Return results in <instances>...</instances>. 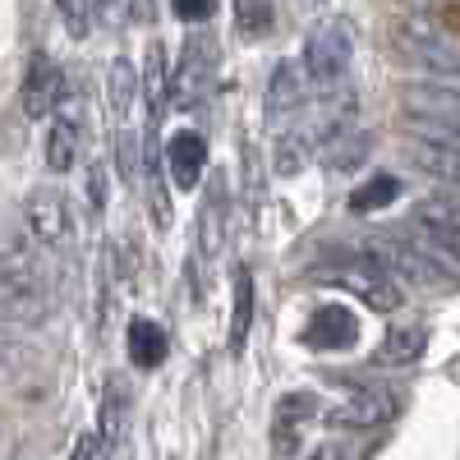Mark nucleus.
<instances>
[{"label": "nucleus", "mask_w": 460, "mask_h": 460, "mask_svg": "<svg viewBox=\"0 0 460 460\" xmlns=\"http://www.w3.org/2000/svg\"><path fill=\"white\" fill-rule=\"evenodd\" d=\"M318 281H332L336 290H350L373 314H396L405 299L396 272L382 258H373L368 249L364 253H332L327 262H318Z\"/></svg>", "instance_id": "nucleus-1"}, {"label": "nucleus", "mask_w": 460, "mask_h": 460, "mask_svg": "<svg viewBox=\"0 0 460 460\" xmlns=\"http://www.w3.org/2000/svg\"><path fill=\"white\" fill-rule=\"evenodd\" d=\"M350 60H355V23L341 19V14H327L309 28L304 37V74H309V84L318 88H341L345 74H350Z\"/></svg>", "instance_id": "nucleus-2"}, {"label": "nucleus", "mask_w": 460, "mask_h": 460, "mask_svg": "<svg viewBox=\"0 0 460 460\" xmlns=\"http://www.w3.org/2000/svg\"><path fill=\"white\" fill-rule=\"evenodd\" d=\"M304 84H309V74L295 56H281L267 74V88H262V111H267V129L290 134L295 129V115L304 111Z\"/></svg>", "instance_id": "nucleus-3"}, {"label": "nucleus", "mask_w": 460, "mask_h": 460, "mask_svg": "<svg viewBox=\"0 0 460 460\" xmlns=\"http://www.w3.org/2000/svg\"><path fill=\"white\" fill-rule=\"evenodd\" d=\"M19 106H23L28 120H47V125L60 115V106H65V74H60V65L47 51H32L28 74L19 84Z\"/></svg>", "instance_id": "nucleus-4"}, {"label": "nucleus", "mask_w": 460, "mask_h": 460, "mask_svg": "<svg viewBox=\"0 0 460 460\" xmlns=\"http://www.w3.org/2000/svg\"><path fill=\"white\" fill-rule=\"evenodd\" d=\"M401 240L424 258L433 272L460 281V226H447V221H429V217H414L405 230H401Z\"/></svg>", "instance_id": "nucleus-5"}, {"label": "nucleus", "mask_w": 460, "mask_h": 460, "mask_svg": "<svg viewBox=\"0 0 460 460\" xmlns=\"http://www.w3.org/2000/svg\"><path fill=\"white\" fill-rule=\"evenodd\" d=\"M396 414H401V396H396L392 387H359V392H350L345 401H336L332 410H323L327 424H336V429H359V433L392 424Z\"/></svg>", "instance_id": "nucleus-6"}, {"label": "nucleus", "mask_w": 460, "mask_h": 460, "mask_svg": "<svg viewBox=\"0 0 460 460\" xmlns=\"http://www.w3.org/2000/svg\"><path fill=\"white\" fill-rule=\"evenodd\" d=\"M212 88V42L203 32L194 37H184V47H180V65L171 74V102L184 106V111H194Z\"/></svg>", "instance_id": "nucleus-7"}, {"label": "nucleus", "mask_w": 460, "mask_h": 460, "mask_svg": "<svg viewBox=\"0 0 460 460\" xmlns=\"http://www.w3.org/2000/svg\"><path fill=\"white\" fill-rule=\"evenodd\" d=\"M23 230L37 240V244H65L69 240V199L60 194V189H32V194L23 199Z\"/></svg>", "instance_id": "nucleus-8"}, {"label": "nucleus", "mask_w": 460, "mask_h": 460, "mask_svg": "<svg viewBox=\"0 0 460 460\" xmlns=\"http://www.w3.org/2000/svg\"><path fill=\"white\" fill-rule=\"evenodd\" d=\"M162 157H166V171H171L175 189H199L203 175H208V138L194 125H180V129L166 134Z\"/></svg>", "instance_id": "nucleus-9"}, {"label": "nucleus", "mask_w": 460, "mask_h": 460, "mask_svg": "<svg viewBox=\"0 0 460 460\" xmlns=\"http://www.w3.org/2000/svg\"><path fill=\"white\" fill-rule=\"evenodd\" d=\"M79 138H84V120H79V106H60V115L47 125V138H42V162L47 171H74L79 162Z\"/></svg>", "instance_id": "nucleus-10"}, {"label": "nucleus", "mask_w": 460, "mask_h": 460, "mask_svg": "<svg viewBox=\"0 0 460 460\" xmlns=\"http://www.w3.org/2000/svg\"><path fill=\"white\" fill-rule=\"evenodd\" d=\"M37 290V240L23 226H10L5 235V295L23 299Z\"/></svg>", "instance_id": "nucleus-11"}, {"label": "nucleus", "mask_w": 460, "mask_h": 460, "mask_svg": "<svg viewBox=\"0 0 460 460\" xmlns=\"http://www.w3.org/2000/svg\"><path fill=\"white\" fill-rule=\"evenodd\" d=\"M359 336V318L345 309V304H323V309L309 314L304 323V345H314V350H341V345H350Z\"/></svg>", "instance_id": "nucleus-12"}, {"label": "nucleus", "mask_w": 460, "mask_h": 460, "mask_svg": "<svg viewBox=\"0 0 460 460\" xmlns=\"http://www.w3.org/2000/svg\"><path fill=\"white\" fill-rule=\"evenodd\" d=\"M226 244V180H208V194L199 208V258L212 262Z\"/></svg>", "instance_id": "nucleus-13"}, {"label": "nucleus", "mask_w": 460, "mask_h": 460, "mask_svg": "<svg viewBox=\"0 0 460 460\" xmlns=\"http://www.w3.org/2000/svg\"><path fill=\"white\" fill-rule=\"evenodd\" d=\"M138 74H143L147 129H157V120L166 115V102H171V74H166V51H162V42H147V56H143Z\"/></svg>", "instance_id": "nucleus-14"}, {"label": "nucleus", "mask_w": 460, "mask_h": 460, "mask_svg": "<svg viewBox=\"0 0 460 460\" xmlns=\"http://www.w3.org/2000/svg\"><path fill=\"white\" fill-rule=\"evenodd\" d=\"M125 429H129V387L120 377H111L102 387V414H97V438L106 451H115L125 442Z\"/></svg>", "instance_id": "nucleus-15"}, {"label": "nucleus", "mask_w": 460, "mask_h": 460, "mask_svg": "<svg viewBox=\"0 0 460 460\" xmlns=\"http://www.w3.org/2000/svg\"><path fill=\"white\" fill-rule=\"evenodd\" d=\"M125 350H129V364H134V368H162L166 355H171V341H166L162 323L134 318L129 332H125Z\"/></svg>", "instance_id": "nucleus-16"}, {"label": "nucleus", "mask_w": 460, "mask_h": 460, "mask_svg": "<svg viewBox=\"0 0 460 460\" xmlns=\"http://www.w3.org/2000/svg\"><path fill=\"white\" fill-rule=\"evenodd\" d=\"M138 93H143V74L134 69L129 56H115V60L106 65V111L115 115V120H129Z\"/></svg>", "instance_id": "nucleus-17"}, {"label": "nucleus", "mask_w": 460, "mask_h": 460, "mask_svg": "<svg viewBox=\"0 0 460 460\" xmlns=\"http://www.w3.org/2000/svg\"><path fill=\"white\" fill-rule=\"evenodd\" d=\"M368 152H373V134L368 129H341L327 147H323V162H327V171H336V175H350V171H359L364 162H368Z\"/></svg>", "instance_id": "nucleus-18"}, {"label": "nucleus", "mask_w": 460, "mask_h": 460, "mask_svg": "<svg viewBox=\"0 0 460 460\" xmlns=\"http://www.w3.org/2000/svg\"><path fill=\"white\" fill-rule=\"evenodd\" d=\"M253 304H258V290H253V272L249 267H235V304H230V350H244V341L253 332Z\"/></svg>", "instance_id": "nucleus-19"}, {"label": "nucleus", "mask_w": 460, "mask_h": 460, "mask_svg": "<svg viewBox=\"0 0 460 460\" xmlns=\"http://www.w3.org/2000/svg\"><path fill=\"white\" fill-rule=\"evenodd\" d=\"M309 147H314V134H309V129H290V134H281V138H277V152H272L277 175H281V180L299 175L304 166H309Z\"/></svg>", "instance_id": "nucleus-20"}, {"label": "nucleus", "mask_w": 460, "mask_h": 460, "mask_svg": "<svg viewBox=\"0 0 460 460\" xmlns=\"http://www.w3.org/2000/svg\"><path fill=\"white\" fill-rule=\"evenodd\" d=\"M424 345H429L424 327H392L387 341H382V350H377V359L382 364H414L419 355H424Z\"/></svg>", "instance_id": "nucleus-21"}, {"label": "nucleus", "mask_w": 460, "mask_h": 460, "mask_svg": "<svg viewBox=\"0 0 460 460\" xmlns=\"http://www.w3.org/2000/svg\"><path fill=\"white\" fill-rule=\"evenodd\" d=\"M396 199H401V180L396 175H373L368 184H359L350 194V212H377V208H387Z\"/></svg>", "instance_id": "nucleus-22"}, {"label": "nucleus", "mask_w": 460, "mask_h": 460, "mask_svg": "<svg viewBox=\"0 0 460 460\" xmlns=\"http://www.w3.org/2000/svg\"><path fill=\"white\" fill-rule=\"evenodd\" d=\"M102 451H106V447H102V438H97V433H84L79 442H74L69 460H102Z\"/></svg>", "instance_id": "nucleus-23"}, {"label": "nucleus", "mask_w": 460, "mask_h": 460, "mask_svg": "<svg viewBox=\"0 0 460 460\" xmlns=\"http://www.w3.org/2000/svg\"><path fill=\"white\" fill-rule=\"evenodd\" d=\"M102 189H106V175H102V166H93L88 171V199H93V208H102Z\"/></svg>", "instance_id": "nucleus-24"}, {"label": "nucleus", "mask_w": 460, "mask_h": 460, "mask_svg": "<svg viewBox=\"0 0 460 460\" xmlns=\"http://www.w3.org/2000/svg\"><path fill=\"white\" fill-rule=\"evenodd\" d=\"M309 460H355V451H345V447H332V442H327V447H318Z\"/></svg>", "instance_id": "nucleus-25"}, {"label": "nucleus", "mask_w": 460, "mask_h": 460, "mask_svg": "<svg viewBox=\"0 0 460 460\" xmlns=\"http://www.w3.org/2000/svg\"><path fill=\"white\" fill-rule=\"evenodd\" d=\"M175 19H212V5H175Z\"/></svg>", "instance_id": "nucleus-26"}, {"label": "nucleus", "mask_w": 460, "mask_h": 460, "mask_svg": "<svg viewBox=\"0 0 460 460\" xmlns=\"http://www.w3.org/2000/svg\"><path fill=\"white\" fill-rule=\"evenodd\" d=\"M235 19H240V23H258V28H262L267 19H272V10H244V5H240V10H235Z\"/></svg>", "instance_id": "nucleus-27"}]
</instances>
